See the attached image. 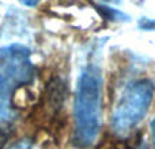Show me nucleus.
Listing matches in <instances>:
<instances>
[{
  "label": "nucleus",
  "mask_w": 155,
  "mask_h": 149,
  "mask_svg": "<svg viewBox=\"0 0 155 149\" xmlns=\"http://www.w3.org/2000/svg\"><path fill=\"white\" fill-rule=\"evenodd\" d=\"M102 115V74L95 63H88L76 82L74 142L78 148H90L98 140Z\"/></svg>",
  "instance_id": "1"
},
{
  "label": "nucleus",
  "mask_w": 155,
  "mask_h": 149,
  "mask_svg": "<svg viewBox=\"0 0 155 149\" xmlns=\"http://www.w3.org/2000/svg\"><path fill=\"white\" fill-rule=\"evenodd\" d=\"M31 52L21 44H11L0 48V138L11 130L16 112L12 107L15 92L30 85L35 78Z\"/></svg>",
  "instance_id": "2"
},
{
  "label": "nucleus",
  "mask_w": 155,
  "mask_h": 149,
  "mask_svg": "<svg viewBox=\"0 0 155 149\" xmlns=\"http://www.w3.org/2000/svg\"><path fill=\"white\" fill-rule=\"evenodd\" d=\"M155 93L154 82L148 78L132 81L124 88L112 112V127L118 136H128L146 118Z\"/></svg>",
  "instance_id": "3"
},
{
  "label": "nucleus",
  "mask_w": 155,
  "mask_h": 149,
  "mask_svg": "<svg viewBox=\"0 0 155 149\" xmlns=\"http://www.w3.org/2000/svg\"><path fill=\"white\" fill-rule=\"evenodd\" d=\"M97 10L99 11V14H101L104 18L109 19V21H113V22L128 21V19H129L124 12L114 10V8H112V7H107V5H97Z\"/></svg>",
  "instance_id": "4"
},
{
  "label": "nucleus",
  "mask_w": 155,
  "mask_h": 149,
  "mask_svg": "<svg viewBox=\"0 0 155 149\" xmlns=\"http://www.w3.org/2000/svg\"><path fill=\"white\" fill-rule=\"evenodd\" d=\"M8 149H31V142L29 140H19L12 144Z\"/></svg>",
  "instance_id": "5"
},
{
  "label": "nucleus",
  "mask_w": 155,
  "mask_h": 149,
  "mask_svg": "<svg viewBox=\"0 0 155 149\" xmlns=\"http://www.w3.org/2000/svg\"><path fill=\"white\" fill-rule=\"evenodd\" d=\"M139 27L140 29H146V30H155V21L151 19H142L139 22Z\"/></svg>",
  "instance_id": "6"
},
{
  "label": "nucleus",
  "mask_w": 155,
  "mask_h": 149,
  "mask_svg": "<svg viewBox=\"0 0 155 149\" xmlns=\"http://www.w3.org/2000/svg\"><path fill=\"white\" fill-rule=\"evenodd\" d=\"M19 2H21L23 5H26V7H35L41 0H19Z\"/></svg>",
  "instance_id": "7"
},
{
  "label": "nucleus",
  "mask_w": 155,
  "mask_h": 149,
  "mask_svg": "<svg viewBox=\"0 0 155 149\" xmlns=\"http://www.w3.org/2000/svg\"><path fill=\"white\" fill-rule=\"evenodd\" d=\"M151 140H153V147L155 149V118L151 122Z\"/></svg>",
  "instance_id": "8"
},
{
  "label": "nucleus",
  "mask_w": 155,
  "mask_h": 149,
  "mask_svg": "<svg viewBox=\"0 0 155 149\" xmlns=\"http://www.w3.org/2000/svg\"><path fill=\"white\" fill-rule=\"evenodd\" d=\"M135 149H147V144H146V142L142 140V141H140L139 144L135 147Z\"/></svg>",
  "instance_id": "9"
},
{
  "label": "nucleus",
  "mask_w": 155,
  "mask_h": 149,
  "mask_svg": "<svg viewBox=\"0 0 155 149\" xmlns=\"http://www.w3.org/2000/svg\"><path fill=\"white\" fill-rule=\"evenodd\" d=\"M105 3H110V4H120L121 0H102Z\"/></svg>",
  "instance_id": "10"
}]
</instances>
